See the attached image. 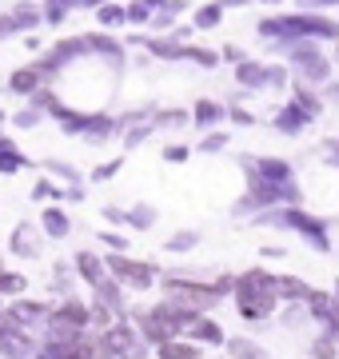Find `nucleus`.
I'll return each instance as SVG.
<instances>
[{"instance_id":"nucleus-1","label":"nucleus","mask_w":339,"mask_h":359,"mask_svg":"<svg viewBox=\"0 0 339 359\" xmlns=\"http://www.w3.org/2000/svg\"><path fill=\"white\" fill-rule=\"evenodd\" d=\"M232 355H235V359H263V355H260V347L244 344V339H235V344H232Z\"/></svg>"},{"instance_id":"nucleus-2","label":"nucleus","mask_w":339,"mask_h":359,"mask_svg":"<svg viewBox=\"0 0 339 359\" xmlns=\"http://www.w3.org/2000/svg\"><path fill=\"white\" fill-rule=\"evenodd\" d=\"M116 271H124V280H132V283H148V268H132V264H116Z\"/></svg>"}]
</instances>
